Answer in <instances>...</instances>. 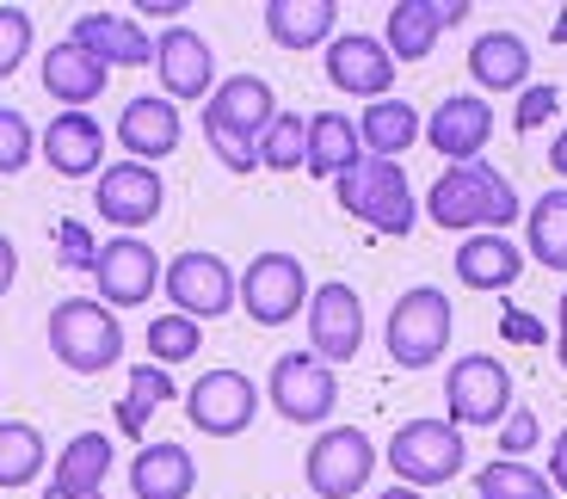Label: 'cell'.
Instances as JSON below:
<instances>
[{
    "label": "cell",
    "instance_id": "6da1fadb",
    "mask_svg": "<svg viewBox=\"0 0 567 499\" xmlns=\"http://www.w3.org/2000/svg\"><path fill=\"white\" fill-rule=\"evenodd\" d=\"M271 117H278L271 81H259V74H228V81H216L210 100H204L198 124H204V143L216 148V160L228 173H259V136L271 129Z\"/></svg>",
    "mask_w": 567,
    "mask_h": 499
},
{
    "label": "cell",
    "instance_id": "7a4b0ae2",
    "mask_svg": "<svg viewBox=\"0 0 567 499\" xmlns=\"http://www.w3.org/2000/svg\"><path fill=\"white\" fill-rule=\"evenodd\" d=\"M425 216L456 235H506L525 216V204H518L506 173H494L487 160H468V167L439 173V186L425 191Z\"/></svg>",
    "mask_w": 567,
    "mask_h": 499
},
{
    "label": "cell",
    "instance_id": "3957f363",
    "mask_svg": "<svg viewBox=\"0 0 567 499\" xmlns=\"http://www.w3.org/2000/svg\"><path fill=\"white\" fill-rule=\"evenodd\" d=\"M50 352L74 376H105L124 364V321L100 297H62L50 309Z\"/></svg>",
    "mask_w": 567,
    "mask_h": 499
},
{
    "label": "cell",
    "instance_id": "277c9868",
    "mask_svg": "<svg viewBox=\"0 0 567 499\" xmlns=\"http://www.w3.org/2000/svg\"><path fill=\"white\" fill-rule=\"evenodd\" d=\"M333 198H340V210L352 216V222H364V229H377V235H395V241H408L413 222H420V198H413L401 160H370L364 155L358 167H346L340 179H333Z\"/></svg>",
    "mask_w": 567,
    "mask_h": 499
},
{
    "label": "cell",
    "instance_id": "5b68a950",
    "mask_svg": "<svg viewBox=\"0 0 567 499\" xmlns=\"http://www.w3.org/2000/svg\"><path fill=\"white\" fill-rule=\"evenodd\" d=\"M451 328H456V314H451V297H444L439 284H413L395 297V309H389V357H395L401 371H432L444 357V345H451Z\"/></svg>",
    "mask_w": 567,
    "mask_h": 499
},
{
    "label": "cell",
    "instance_id": "8992f818",
    "mask_svg": "<svg viewBox=\"0 0 567 499\" xmlns=\"http://www.w3.org/2000/svg\"><path fill=\"white\" fill-rule=\"evenodd\" d=\"M383 457L401 487H420L425 493V487H444L468 469V444L451 419H408V426H395Z\"/></svg>",
    "mask_w": 567,
    "mask_h": 499
},
{
    "label": "cell",
    "instance_id": "52a82bcc",
    "mask_svg": "<svg viewBox=\"0 0 567 499\" xmlns=\"http://www.w3.org/2000/svg\"><path fill=\"white\" fill-rule=\"evenodd\" d=\"M235 302L247 309V321H254V328H290V321L309 309V271H302L297 253L271 247V253L247 259L241 297H235Z\"/></svg>",
    "mask_w": 567,
    "mask_h": 499
},
{
    "label": "cell",
    "instance_id": "ba28073f",
    "mask_svg": "<svg viewBox=\"0 0 567 499\" xmlns=\"http://www.w3.org/2000/svg\"><path fill=\"white\" fill-rule=\"evenodd\" d=\"M512 414V371L499 364L494 352H468L451 364L444 376V419L456 432L468 426H499Z\"/></svg>",
    "mask_w": 567,
    "mask_h": 499
},
{
    "label": "cell",
    "instance_id": "9c48e42d",
    "mask_svg": "<svg viewBox=\"0 0 567 499\" xmlns=\"http://www.w3.org/2000/svg\"><path fill=\"white\" fill-rule=\"evenodd\" d=\"M266 401L290 426H327L333 407H340V376L315 352H284L266 376Z\"/></svg>",
    "mask_w": 567,
    "mask_h": 499
},
{
    "label": "cell",
    "instance_id": "30bf717a",
    "mask_svg": "<svg viewBox=\"0 0 567 499\" xmlns=\"http://www.w3.org/2000/svg\"><path fill=\"white\" fill-rule=\"evenodd\" d=\"M377 444H370V432L358 426H327L321 438L309 444V462H302V475H309V493L315 499H352L370 487V475H377Z\"/></svg>",
    "mask_w": 567,
    "mask_h": 499
},
{
    "label": "cell",
    "instance_id": "8fae6325",
    "mask_svg": "<svg viewBox=\"0 0 567 499\" xmlns=\"http://www.w3.org/2000/svg\"><path fill=\"white\" fill-rule=\"evenodd\" d=\"M161 290H167L173 314H192V321H216V314L235 309V297H241V278L228 271L223 253H204V247H192V253H179L173 266H161Z\"/></svg>",
    "mask_w": 567,
    "mask_h": 499
},
{
    "label": "cell",
    "instance_id": "7c38bea8",
    "mask_svg": "<svg viewBox=\"0 0 567 499\" xmlns=\"http://www.w3.org/2000/svg\"><path fill=\"white\" fill-rule=\"evenodd\" d=\"M185 419L204 432V438H241L259 419V383L247 371H204L198 383L185 388Z\"/></svg>",
    "mask_w": 567,
    "mask_h": 499
},
{
    "label": "cell",
    "instance_id": "4fadbf2b",
    "mask_svg": "<svg viewBox=\"0 0 567 499\" xmlns=\"http://www.w3.org/2000/svg\"><path fill=\"white\" fill-rule=\"evenodd\" d=\"M93 284H100L105 309H142L161 290V253L142 235H117L93 259Z\"/></svg>",
    "mask_w": 567,
    "mask_h": 499
},
{
    "label": "cell",
    "instance_id": "5bb4252c",
    "mask_svg": "<svg viewBox=\"0 0 567 499\" xmlns=\"http://www.w3.org/2000/svg\"><path fill=\"white\" fill-rule=\"evenodd\" d=\"M309 352L321 357V364H352L358 345H364V297H358L352 284H321L309 290Z\"/></svg>",
    "mask_w": 567,
    "mask_h": 499
},
{
    "label": "cell",
    "instance_id": "9a60e30c",
    "mask_svg": "<svg viewBox=\"0 0 567 499\" xmlns=\"http://www.w3.org/2000/svg\"><path fill=\"white\" fill-rule=\"evenodd\" d=\"M93 204H100V216L112 222L117 235H136V229H148V222L161 216L167 186H161V173L142 167V160H112V167H100V191H93Z\"/></svg>",
    "mask_w": 567,
    "mask_h": 499
},
{
    "label": "cell",
    "instance_id": "2e32d148",
    "mask_svg": "<svg viewBox=\"0 0 567 499\" xmlns=\"http://www.w3.org/2000/svg\"><path fill=\"white\" fill-rule=\"evenodd\" d=\"M155 74H161V100H210L216 93V50L204 31L167 25L155 38Z\"/></svg>",
    "mask_w": 567,
    "mask_h": 499
},
{
    "label": "cell",
    "instance_id": "e0dca14e",
    "mask_svg": "<svg viewBox=\"0 0 567 499\" xmlns=\"http://www.w3.org/2000/svg\"><path fill=\"white\" fill-rule=\"evenodd\" d=\"M327 81L340 86L346 100H389L395 56H389L383 38H370V31H340V38L327 43Z\"/></svg>",
    "mask_w": 567,
    "mask_h": 499
},
{
    "label": "cell",
    "instance_id": "ac0fdd59",
    "mask_svg": "<svg viewBox=\"0 0 567 499\" xmlns=\"http://www.w3.org/2000/svg\"><path fill=\"white\" fill-rule=\"evenodd\" d=\"M425 143L439 148L451 167L482 160V148L494 143V105L482 93H451V100H439V112L425 117Z\"/></svg>",
    "mask_w": 567,
    "mask_h": 499
},
{
    "label": "cell",
    "instance_id": "d6986e66",
    "mask_svg": "<svg viewBox=\"0 0 567 499\" xmlns=\"http://www.w3.org/2000/svg\"><path fill=\"white\" fill-rule=\"evenodd\" d=\"M179 143H185V117H179V105L161 100V93H136V100L117 112V148H124L130 160H142V167L179 155Z\"/></svg>",
    "mask_w": 567,
    "mask_h": 499
},
{
    "label": "cell",
    "instance_id": "ffe728a7",
    "mask_svg": "<svg viewBox=\"0 0 567 499\" xmlns=\"http://www.w3.org/2000/svg\"><path fill=\"white\" fill-rule=\"evenodd\" d=\"M38 155L50 160L56 179H100V160H105V129L93 112H56L50 129L38 136Z\"/></svg>",
    "mask_w": 567,
    "mask_h": 499
},
{
    "label": "cell",
    "instance_id": "44dd1931",
    "mask_svg": "<svg viewBox=\"0 0 567 499\" xmlns=\"http://www.w3.org/2000/svg\"><path fill=\"white\" fill-rule=\"evenodd\" d=\"M105 86H112V69L100 56H86L81 43H50L43 50V93L62 105V112H86L93 100H105Z\"/></svg>",
    "mask_w": 567,
    "mask_h": 499
},
{
    "label": "cell",
    "instance_id": "7402d4cb",
    "mask_svg": "<svg viewBox=\"0 0 567 499\" xmlns=\"http://www.w3.org/2000/svg\"><path fill=\"white\" fill-rule=\"evenodd\" d=\"M69 43H81L86 56H100L105 69H148L155 43L130 13H81L69 25Z\"/></svg>",
    "mask_w": 567,
    "mask_h": 499
},
{
    "label": "cell",
    "instance_id": "603a6c76",
    "mask_svg": "<svg viewBox=\"0 0 567 499\" xmlns=\"http://www.w3.org/2000/svg\"><path fill=\"white\" fill-rule=\"evenodd\" d=\"M198 487V457L185 444H142L130 457V493L136 499H192Z\"/></svg>",
    "mask_w": 567,
    "mask_h": 499
},
{
    "label": "cell",
    "instance_id": "cb8c5ba5",
    "mask_svg": "<svg viewBox=\"0 0 567 499\" xmlns=\"http://www.w3.org/2000/svg\"><path fill=\"white\" fill-rule=\"evenodd\" d=\"M266 38L278 50H327L340 38V7L333 0H266Z\"/></svg>",
    "mask_w": 567,
    "mask_h": 499
},
{
    "label": "cell",
    "instance_id": "d4e9b609",
    "mask_svg": "<svg viewBox=\"0 0 567 499\" xmlns=\"http://www.w3.org/2000/svg\"><path fill=\"white\" fill-rule=\"evenodd\" d=\"M525 278V247H512L506 235H463L456 247V284L463 290H512Z\"/></svg>",
    "mask_w": 567,
    "mask_h": 499
},
{
    "label": "cell",
    "instance_id": "484cf974",
    "mask_svg": "<svg viewBox=\"0 0 567 499\" xmlns=\"http://www.w3.org/2000/svg\"><path fill=\"white\" fill-rule=\"evenodd\" d=\"M117 450L105 432H74L69 444H62L56 469H50V493L56 499H86V493H105V475H112Z\"/></svg>",
    "mask_w": 567,
    "mask_h": 499
},
{
    "label": "cell",
    "instance_id": "4316f807",
    "mask_svg": "<svg viewBox=\"0 0 567 499\" xmlns=\"http://www.w3.org/2000/svg\"><path fill=\"white\" fill-rule=\"evenodd\" d=\"M468 74L482 93H525L530 86V43L518 31H482L468 50Z\"/></svg>",
    "mask_w": 567,
    "mask_h": 499
},
{
    "label": "cell",
    "instance_id": "83f0119b",
    "mask_svg": "<svg viewBox=\"0 0 567 499\" xmlns=\"http://www.w3.org/2000/svg\"><path fill=\"white\" fill-rule=\"evenodd\" d=\"M420 136H425V117L408 100H370L364 117H358V143H364L370 160H401Z\"/></svg>",
    "mask_w": 567,
    "mask_h": 499
},
{
    "label": "cell",
    "instance_id": "f1b7e54d",
    "mask_svg": "<svg viewBox=\"0 0 567 499\" xmlns=\"http://www.w3.org/2000/svg\"><path fill=\"white\" fill-rule=\"evenodd\" d=\"M444 38V0H395L383 25V50L401 62H425Z\"/></svg>",
    "mask_w": 567,
    "mask_h": 499
},
{
    "label": "cell",
    "instance_id": "f546056e",
    "mask_svg": "<svg viewBox=\"0 0 567 499\" xmlns=\"http://www.w3.org/2000/svg\"><path fill=\"white\" fill-rule=\"evenodd\" d=\"M364 160V143H358V124L346 112H315L309 117V155H302V167L315 173V179H340L346 167H358Z\"/></svg>",
    "mask_w": 567,
    "mask_h": 499
},
{
    "label": "cell",
    "instance_id": "4dcf8cb0",
    "mask_svg": "<svg viewBox=\"0 0 567 499\" xmlns=\"http://www.w3.org/2000/svg\"><path fill=\"white\" fill-rule=\"evenodd\" d=\"M525 247L543 271H567V186L543 191L525 210Z\"/></svg>",
    "mask_w": 567,
    "mask_h": 499
},
{
    "label": "cell",
    "instance_id": "1f68e13d",
    "mask_svg": "<svg viewBox=\"0 0 567 499\" xmlns=\"http://www.w3.org/2000/svg\"><path fill=\"white\" fill-rule=\"evenodd\" d=\"M43 462H50V450H43V432L31 419H0V493L31 487Z\"/></svg>",
    "mask_w": 567,
    "mask_h": 499
},
{
    "label": "cell",
    "instance_id": "d6a6232c",
    "mask_svg": "<svg viewBox=\"0 0 567 499\" xmlns=\"http://www.w3.org/2000/svg\"><path fill=\"white\" fill-rule=\"evenodd\" d=\"M173 395H179V388H173V376L161 371V364H136V371H130V395L117 401V426H124L130 438H142V419L155 414V407H167Z\"/></svg>",
    "mask_w": 567,
    "mask_h": 499
},
{
    "label": "cell",
    "instance_id": "836d02e7",
    "mask_svg": "<svg viewBox=\"0 0 567 499\" xmlns=\"http://www.w3.org/2000/svg\"><path fill=\"white\" fill-rule=\"evenodd\" d=\"M475 493L482 499H555V487H549V475L530 469V462L499 457V462H487V469L475 475Z\"/></svg>",
    "mask_w": 567,
    "mask_h": 499
},
{
    "label": "cell",
    "instance_id": "e575fe53",
    "mask_svg": "<svg viewBox=\"0 0 567 499\" xmlns=\"http://www.w3.org/2000/svg\"><path fill=\"white\" fill-rule=\"evenodd\" d=\"M302 155H309V117L278 112V117H271V129L259 136V167H271V173H297V167H302Z\"/></svg>",
    "mask_w": 567,
    "mask_h": 499
},
{
    "label": "cell",
    "instance_id": "d590c367",
    "mask_svg": "<svg viewBox=\"0 0 567 499\" xmlns=\"http://www.w3.org/2000/svg\"><path fill=\"white\" fill-rule=\"evenodd\" d=\"M198 345H204V328L192 321V314H155L148 321V357H155L161 371L167 364H185V357H198Z\"/></svg>",
    "mask_w": 567,
    "mask_h": 499
},
{
    "label": "cell",
    "instance_id": "8d00e7d4",
    "mask_svg": "<svg viewBox=\"0 0 567 499\" xmlns=\"http://www.w3.org/2000/svg\"><path fill=\"white\" fill-rule=\"evenodd\" d=\"M38 155V136H31L25 112L19 105H0V179H19Z\"/></svg>",
    "mask_w": 567,
    "mask_h": 499
},
{
    "label": "cell",
    "instance_id": "74e56055",
    "mask_svg": "<svg viewBox=\"0 0 567 499\" xmlns=\"http://www.w3.org/2000/svg\"><path fill=\"white\" fill-rule=\"evenodd\" d=\"M31 13L25 7H0V81H13L19 74V62L31 56Z\"/></svg>",
    "mask_w": 567,
    "mask_h": 499
},
{
    "label": "cell",
    "instance_id": "f35d334b",
    "mask_svg": "<svg viewBox=\"0 0 567 499\" xmlns=\"http://www.w3.org/2000/svg\"><path fill=\"white\" fill-rule=\"evenodd\" d=\"M56 247H62V266H74V271H93V259H100V241H93L86 222H74V216L56 222Z\"/></svg>",
    "mask_w": 567,
    "mask_h": 499
},
{
    "label": "cell",
    "instance_id": "ab89813d",
    "mask_svg": "<svg viewBox=\"0 0 567 499\" xmlns=\"http://www.w3.org/2000/svg\"><path fill=\"white\" fill-rule=\"evenodd\" d=\"M525 450H537V414H530V407H512V414L499 419V457L525 462Z\"/></svg>",
    "mask_w": 567,
    "mask_h": 499
},
{
    "label": "cell",
    "instance_id": "60d3db41",
    "mask_svg": "<svg viewBox=\"0 0 567 499\" xmlns=\"http://www.w3.org/2000/svg\"><path fill=\"white\" fill-rule=\"evenodd\" d=\"M555 105H561V93H555L549 81H543V86H525V100H518V112H512V129H525V136H530L543 117H555Z\"/></svg>",
    "mask_w": 567,
    "mask_h": 499
},
{
    "label": "cell",
    "instance_id": "b9f144b4",
    "mask_svg": "<svg viewBox=\"0 0 567 499\" xmlns=\"http://www.w3.org/2000/svg\"><path fill=\"white\" fill-rule=\"evenodd\" d=\"M543 475H549L555 493H567V426L555 432V444H549V469H543Z\"/></svg>",
    "mask_w": 567,
    "mask_h": 499
},
{
    "label": "cell",
    "instance_id": "7bdbcfd3",
    "mask_svg": "<svg viewBox=\"0 0 567 499\" xmlns=\"http://www.w3.org/2000/svg\"><path fill=\"white\" fill-rule=\"evenodd\" d=\"M13 278H19V247H13V235H0V297L13 290Z\"/></svg>",
    "mask_w": 567,
    "mask_h": 499
},
{
    "label": "cell",
    "instance_id": "ee69618b",
    "mask_svg": "<svg viewBox=\"0 0 567 499\" xmlns=\"http://www.w3.org/2000/svg\"><path fill=\"white\" fill-rule=\"evenodd\" d=\"M136 13H148V19H179L185 0H136Z\"/></svg>",
    "mask_w": 567,
    "mask_h": 499
},
{
    "label": "cell",
    "instance_id": "f6af8a7d",
    "mask_svg": "<svg viewBox=\"0 0 567 499\" xmlns=\"http://www.w3.org/2000/svg\"><path fill=\"white\" fill-rule=\"evenodd\" d=\"M506 333L512 340H543V328L530 321V314H506Z\"/></svg>",
    "mask_w": 567,
    "mask_h": 499
},
{
    "label": "cell",
    "instance_id": "bcb514c9",
    "mask_svg": "<svg viewBox=\"0 0 567 499\" xmlns=\"http://www.w3.org/2000/svg\"><path fill=\"white\" fill-rule=\"evenodd\" d=\"M555 357H561V371H567V290H561V309H555Z\"/></svg>",
    "mask_w": 567,
    "mask_h": 499
},
{
    "label": "cell",
    "instance_id": "7dc6e473",
    "mask_svg": "<svg viewBox=\"0 0 567 499\" xmlns=\"http://www.w3.org/2000/svg\"><path fill=\"white\" fill-rule=\"evenodd\" d=\"M549 167H555V173H561V179H567V129H561V136H555V143H549Z\"/></svg>",
    "mask_w": 567,
    "mask_h": 499
},
{
    "label": "cell",
    "instance_id": "c3c4849f",
    "mask_svg": "<svg viewBox=\"0 0 567 499\" xmlns=\"http://www.w3.org/2000/svg\"><path fill=\"white\" fill-rule=\"evenodd\" d=\"M463 19H468V0H444V31L463 25Z\"/></svg>",
    "mask_w": 567,
    "mask_h": 499
},
{
    "label": "cell",
    "instance_id": "681fc988",
    "mask_svg": "<svg viewBox=\"0 0 567 499\" xmlns=\"http://www.w3.org/2000/svg\"><path fill=\"white\" fill-rule=\"evenodd\" d=\"M377 499H425V493H420V487H401V481H395L389 493H377Z\"/></svg>",
    "mask_w": 567,
    "mask_h": 499
},
{
    "label": "cell",
    "instance_id": "f907efd6",
    "mask_svg": "<svg viewBox=\"0 0 567 499\" xmlns=\"http://www.w3.org/2000/svg\"><path fill=\"white\" fill-rule=\"evenodd\" d=\"M50 499H56V493H50ZM86 499H105V493H86Z\"/></svg>",
    "mask_w": 567,
    "mask_h": 499
},
{
    "label": "cell",
    "instance_id": "816d5d0a",
    "mask_svg": "<svg viewBox=\"0 0 567 499\" xmlns=\"http://www.w3.org/2000/svg\"><path fill=\"white\" fill-rule=\"evenodd\" d=\"M43 499H50V493H43Z\"/></svg>",
    "mask_w": 567,
    "mask_h": 499
}]
</instances>
